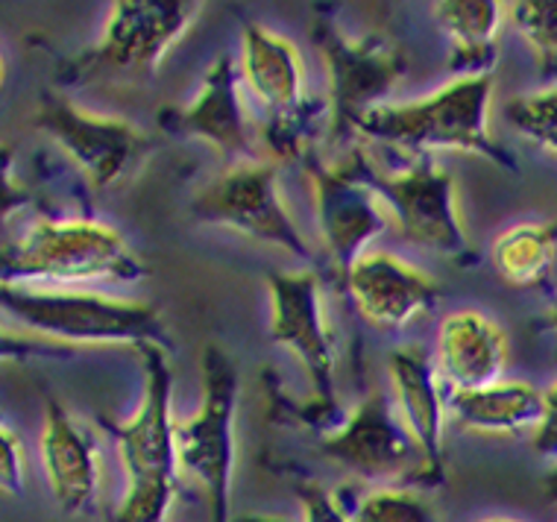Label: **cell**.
Here are the masks:
<instances>
[{
	"label": "cell",
	"instance_id": "obj_3",
	"mask_svg": "<svg viewBox=\"0 0 557 522\" xmlns=\"http://www.w3.org/2000/svg\"><path fill=\"white\" fill-rule=\"evenodd\" d=\"M0 309L39 338L62 347H133L171 352L162 314L145 300H121L88 288H39L0 282Z\"/></svg>",
	"mask_w": 557,
	"mask_h": 522
},
{
	"label": "cell",
	"instance_id": "obj_32",
	"mask_svg": "<svg viewBox=\"0 0 557 522\" xmlns=\"http://www.w3.org/2000/svg\"><path fill=\"white\" fill-rule=\"evenodd\" d=\"M546 499L557 505V464L552 467V473L546 475Z\"/></svg>",
	"mask_w": 557,
	"mask_h": 522
},
{
	"label": "cell",
	"instance_id": "obj_11",
	"mask_svg": "<svg viewBox=\"0 0 557 522\" xmlns=\"http://www.w3.org/2000/svg\"><path fill=\"white\" fill-rule=\"evenodd\" d=\"M191 214L202 223L270 244L290 252L294 259L311 264L306 235L290 217L285 197L278 191V174L273 159L226 165L212 183L194 194Z\"/></svg>",
	"mask_w": 557,
	"mask_h": 522
},
{
	"label": "cell",
	"instance_id": "obj_19",
	"mask_svg": "<svg viewBox=\"0 0 557 522\" xmlns=\"http://www.w3.org/2000/svg\"><path fill=\"white\" fill-rule=\"evenodd\" d=\"M240 86L270 117L294 115L311 100L306 95V65L297 45L264 24H247L240 33L238 53Z\"/></svg>",
	"mask_w": 557,
	"mask_h": 522
},
{
	"label": "cell",
	"instance_id": "obj_33",
	"mask_svg": "<svg viewBox=\"0 0 557 522\" xmlns=\"http://www.w3.org/2000/svg\"><path fill=\"white\" fill-rule=\"evenodd\" d=\"M232 522H288V520H278V517H240V520Z\"/></svg>",
	"mask_w": 557,
	"mask_h": 522
},
{
	"label": "cell",
	"instance_id": "obj_15",
	"mask_svg": "<svg viewBox=\"0 0 557 522\" xmlns=\"http://www.w3.org/2000/svg\"><path fill=\"white\" fill-rule=\"evenodd\" d=\"M341 282L361 320L379 332L405 330L441 302V285L432 273L375 247L361 256Z\"/></svg>",
	"mask_w": 557,
	"mask_h": 522
},
{
	"label": "cell",
	"instance_id": "obj_5",
	"mask_svg": "<svg viewBox=\"0 0 557 522\" xmlns=\"http://www.w3.org/2000/svg\"><path fill=\"white\" fill-rule=\"evenodd\" d=\"M240 378L221 347L206 344L200 358V406L176 420L180 473L191 478L209 505V520L232 522V484L238 464Z\"/></svg>",
	"mask_w": 557,
	"mask_h": 522
},
{
	"label": "cell",
	"instance_id": "obj_17",
	"mask_svg": "<svg viewBox=\"0 0 557 522\" xmlns=\"http://www.w3.org/2000/svg\"><path fill=\"white\" fill-rule=\"evenodd\" d=\"M39 452L59 511L67 517L95 513L100 499V446L95 432L57 399L45 406Z\"/></svg>",
	"mask_w": 557,
	"mask_h": 522
},
{
	"label": "cell",
	"instance_id": "obj_28",
	"mask_svg": "<svg viewBox=\"0 0 557 522\" xmlns=\"http://www.w3.org/2000/svg\"><path fill=\"white\" fill-rule=\"evenodd\" d=\"M33 203V191L15 179V150L7 141H0V235L15 214H21Z\"/></svg>",
	"mask_w": 557,
	"mask_h": 522
},
{
	"label": "cell",
	"instance_id": "obj_34",
	"mask_svg": "<svg viewBox=\"0 0 557 522\" xmlns=\"http://www.w3.org/2000/svg\"><path fill=\"white\" fill-rule=\"evenodd\" d=\"M546 326L557 335V302H555V306H552V311H548V314H546Z\"/></svg>",
	"mask_w": 557,
	"mask_h": 522
},
{
	"label": "cell",
	"instance_id": "obj_29",
	"mask_svg": "<svg viewBox=\"0 0 557 522\" xmlns=\"http://www.w3.org/2000/svg\"><path fill=\"white\" fill-rule=\"evenodd\" d=\"M297 499L302 505V522H356L352 508H344L341 499L320 482H299Z\"/></svg>",
	"mask_w": 557,
	"mask_h": 522
},
{
	"label": "cell",
	"instance_id": "obj_22",
	"mask_svg": "<svg viewBox=\"0 0 557 522\" xmlns=\"http://www.w3.org/2000/svg\"><path fill=\"white\" fill-rule=\"evenodd\" d=\"M493 268L513 288H534L548 279L557 259V221L517 223L493 241Z\"/></svg>",
	"mask_w": 557,
	"mask_h": 522
},
{
	"label": "cell",
	"instance_id": "obj_31",
	"mask_svg": "<svg viewBox=\"0 0 557 522\" xmlns=\"http://www.w3.org/2000/svg\"><path fill=\"white\" fill-rule=\"evenodd\" d=\"M531 449L557 464V382L543 390V420L540 426L531 432Z\"/></svg>",
	"mask_w": 557,
	"mask_h": 522
},
{
	"label": "cell",
	"instance_id": "obj_16",
	"mask_svg": "<svg viewBox=\"0 0 557 522\" xmlns=\"http://www.w3.org/2000/svg\"><path fill=\"white\" fill-rule=\"evenodd\" d=\"M391 399L405 432L429 464L434 487L446 482V387H443L434 358L417 344L394 349L387 356Z\"/></svg>",
	"mask_w": 557,
	"mask_h": 522
},
{
	"label": "cell",
	"instance_id": "obj_27",
	"mask_svg": "<svg viewBox=\"0 0 557 522\" xmlns=\"http://www.w3.org/2000/svg\"><path fill=\"white\" fill-rule=\"evenodd\" d=\"M77 356V349L62 347L48 338H39L27 330H12L0 323V361H36V358H50V361H65Z\"/></svg>",
	"mask_w": 557,
	"mask_h": 522
},
{
	"label": "cell",
	"instance_id": "obj_4",
	"mask_svg": "<svg viewBox=\"0 0 557 522\" xmlns=\"http://www.w3.org/2000/svg\"><path fill=\"white\" fill-rule=\"evenodd\" d=\"M147 385L145 399L126 423L103 426L115 437L126 473V494L112 522H164L180 490L176 417H173V373L164 349H141Z\"/></svg>",
	"mask_w": 557,
	"mask_h": 522
},
{
	"label": "cell",
	"instance_id": "obj_12",
	"mask_svg": "<svg viewBox=\"0 0 557 522\" xmlns=\"http://www.w3.org/2000/svg\"><path fill=\"white\" fill-rule=\"evenodd\" d=\"M323 455L379 487H429V464L405 432L394 399L385 390H370L356 411L323 437Z\"/></svg>",
	"mask_w": 557,
	"mask_h": 522
},
{
	"label": "cell",
	"instance_id": "obj_10",
	"mask_svg": "<svg viewBox=\"0 0 557 522\" xmlns=\"http://www.w3.org/2000/svg\"><path fill=\"white\" fill-rule=\"evenodd\" d=\"M33 124L71 159L95 191H112L133 179L156 150V138L133 121L88 112L53 88L41 91Z\"/></svg>",
	"mask_w": 557,
	"mask_h": 522
},
{
	"label": "cell",
	"instance_id": "obj_30",
	"mask_svg": "<svg viewBox=\"0 0 557 522\" xmlns=\"http://www.w3.org/2000/svg\"><path fill=\"white\" fill-rule=\"evenodd\" d=\"M0 494H24V449L0 411Z\"/></svg>",
	"mask_w": 557,
	"mask_h": 522
},
{
	"label": "cell",
	"instance_id": "obj_25",
	"mask_svg": "<svg viewBox=\"0 0 557 522\" xmlns=\"http://www.w3.org/2000/svg\"><path fill=\"white\" fill-rule=\"evenodd\" d=\"M356 522H441L432 502L413 487H375L352 508Z\"/></svg>",
	"mask_w": 557,
	"mask_h": 522
},
{
	"label": "cell",
	"instance_id": "obj_9",
	"mask_svg": "<svg viewBox=\"0 0 557 522\" xmlns=\"http://www.w3.org/2000/svg\"><path fill=\"white\" fill-rule=\"evenodd\" d=\"M314 45L329 71V138L335 145H356L358 121L387 103L391 88L408 74V57L382 33H346L337 21H314Z\"/></svg>",
	"mask_w": 557,
	"mask_h": 522
},
{
	"label": "cell",
	"instance_id": "obj_6",
	"mask_svg": "<svg viewBox=\"0 0 557 522\" xmlns=\"http://www.w3.org/2000/svg\"><path fill=\"white\" fill-rule=\"evenodd\" d=\"M364 171L370 185L382 194L396 235L405 244L443 256L458 268L475 264L479 256L463 226L458 183L449 167L434 156H417L405 167L387 171L367 156Z\"/></svg>",
	"mask_w": 557,
	"mask_h": 522
},
{
	"label": "cell",
	"instance_id": "obj_24",
	"mask_svg": "<svg viewBox=\"0 0 557 522\" xmlns=\"http://www.w3.org/2000/svg\"><path fill=\"white\" fill-rule=\"evenodd\" d=\"M508 18L537 59L540 74L557 86V0L508 3Z\"/></svg>",
	"mask_w": 557,
	"mask_h": 522
},
{
	"label": "cell",
	"instance_id": "obj_14",
	"mask_svg": "<svg viewBox=\"0 0 557 522\" xmlns=\"http://www.w3.org/2000/svg\"><path fill=\"white\" fill-rule=\"evenodd\" d=\"M159 126L171 136L206 141L230 165L264 159L259 126L252 124L240 91L238 62L230 53L209 65L188 107L164 109Z\"/></svg>",
	"mask_w": 557,
	"mask_h": 522
},
{
	"label": "cell",
	"instance_id": "obj_23",
	"mask_svg": "<svg viewBox=\"0 0 557 522\" xmlns=\"http://www.w3.org/2000/svg\"><path fill=\"white\" fill-rule=\"evenodd\" d=\"M329 124H332V112H329V100H308L306 107L297 109L294 115L270 117L259 124L261 150L273 156V162H299L314 156L318 138L329 136Z\"/></svg>",
	"mask_w": 557,
	"mask_h": 522
},
{
	"label": "cell",
	"instance_id": "obj_35",
	"mask_svg": "<svg viewBox=\"0 0 557 522\" xmlns=\"http://www.w3.org/2000/svg\"><path fill=\"white\" fill-rule=\"evenodd\" d=\"M3 79H7V62H3V53H0V88H3Z\"/></svg>",
	"mask_w": 557,
	"mask_h": 522
},
{
	"label": "cell",
	"instance_id": "obj_13",
	"mask_svg": "<svg viewBox=\"0 0 557 522\" xmlns=\"http://www.w3.org/2000/svg\"><path fill=\"white\" fill-rule=\"evenodd\" d=\"M364 159V150L356 147L337 165L311 162L314 217L332 268L341 279L394 226L382 194L367 179Z\"/></svg>",
	"mask_w": 557,
	"mask_h": 522
},
{
	"label": "cell",
	"instance_id": "obj_26",
	"mask_svg": "<svg viewBox=\"0 0 557 522\" xmlns=\"http://www.w3.org/2000/svg\"><path fill=\"white\" fill-rule=\"evenodd\" d=\"M505 117L529 141L557 156V86L510 97L505 103Z\"/></svg>",
	"mask_w": 557,
	"mask_h": 522
},
{
	"label": "cell",
	"instance_id": "obj_20",
	"mask_svg": "<svg viewBox=\"0 0 557 522\" xmlns=\"http://www.w3.org/2000/svg\"><path fill=\"white\" fill-rule=\"evenodd\" d=\"M449 417L475 435H522L534 432L543 420V390L529 382L502 378L475 390H446Z\"/></svg>",
	"mask_w": 557,
	"mask_h": 522
},
{
	"label": "cell",
	"instance_id": "obj_21",
	"mask_svg": "<svg viewBox=\"0 0 557 522\" xmlns=\"http://www.w3.org/2000/svg\"><path fill=\"white\" fill-rule=\"evenodd\" d=\"M434 21L449 39V65L455 77L493 74L499 57V33L508 3L499 0H441L432 7Z\"/></svg>",
	"mask_w": 557,
	"mask_h": 522
},
{
	"label": "cell",
	"instance_id": "obj_18",
	"mask_svg": "<svg viewBox=\"0 0 557 522\" xmlns=\"http://www.w3.org/2000/svg\"><path fill=\"white\" fill-rule=\"evenodd\" d=\"M510 340L484 311L458 309L441 320L434 368L446 390H475L505 378Z\"/></svg>",
	"mask_w": 557,
	"mask_h": 522
},
{
	"label": "cell",
	"instance_id": "obj_1",
	"mask_svg": "<svg viewBox=\"0 0 557 522\" xmlns=\"http://www.w3.org/2000/svg\"><path fill=\"white\" fill-rule=\"evenodd\" d=\"M493 74L455 77L437 91L403 103H382L356 126L358 141L403 150L408 159L434 153H470L517 174L513 156L491 133Z\"/></svg>",
	"mask_w": 557,
	"mask_h": 522
},
{
	"label": "cell",
	"instance_id": "obj_7",
	"mask_svg": "<svg viewBox=\"0 0 557 522\" xmlns=\"http://www.w3.org/2000/svg\"><path fill=\"white\" fill-rule=\"evenodd\" d=\"M202 12L200 0H115L97 45L65 59L59 79L83 83L100 74L150 77Z\"/></svg>",
	"mask_w": 557,
	"mask_h": 522
},
{
	"label": "cell",
	"instance_id": "obj_36",
	"mask_svg": "<svg viewBox=\"0 0 557 522\" xmlns=\"http://www.w3.org/2000/svg\"><path fill=\"white\" fill-rule=\"evenodd\" d=\"M481 522H519V520H508V517H491V520H481Z\"/></svg>",
	"mask_w": 557,
	"mask_h": 522
},
{
	"label": "cell",
	"instance_id": "obj_8",
	"mask_svg": "<svg viewBox=\"0 0 557 522\" xmlns=\"http://www.w3.org/2000/svg\"><path fill=\"white\" fill-rule=\"evenodd\" d=\"M268 300L270 338L297 358L314 387V399L299 420L329 435L341 426V408L335 394V335L329 326L320 276L308 268L270 271Z\"/></svg>",
	"mask_w": 557,
	"mask_h": 522
},
{
	"label": "cell",
	"instance_id": "obj_2",
	"mask_svg": "<svg viewBox=\"0 0 557 522\" xmlns=\"http://www.w3.org/2000/svg\"><path fill=\"white\" fill-rule=\"evenodd\" d=\"M150 268L115 226L91 217H39L0 244V282L39 288L138 285Z\"/></svg>",
	"mask_w": 557,
	"mask_h": 522
}]
</instances>
